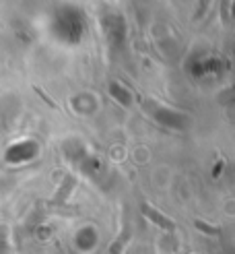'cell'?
Instances as JSON below:
<instances>
[{
  "mask_svg": "<svg viewBox=\"0 0 235 254\" xmlns=\"http://www.w3.org/2000/svg\"><path fill=\"white\" fill-rule=\"evenodd\" d=\"M196 225H198V227H200V230H202V232H206V234H219V230H210V227H208V225H204V223H200V221H196Z\"/></svg>",
  "mask_w": 235,
  "mask_h": 254,
  "instance_id": "7a4b0ae2",
  "label": "cell"
},
{
  "mask_svg": "<svg viewBox=\"0 0 235 254\" xmlns=\"http://www.w3.org/2000/svg\"><path fill=\"white\" fill-rule=\"evenodd\" d=\"M142 211H144V215H146V217L148 219H151V221H155L157 225H161V227H163V230H176V223H173L171 219H167V217H163V215H161L157 209H153V207H148V205H142Z\"/></svg>",
  "mask_w": 235,
  "mask_h": 254,
  "instance_id": "6da1fadb",
  "label": "cell"
}]
</instances>
